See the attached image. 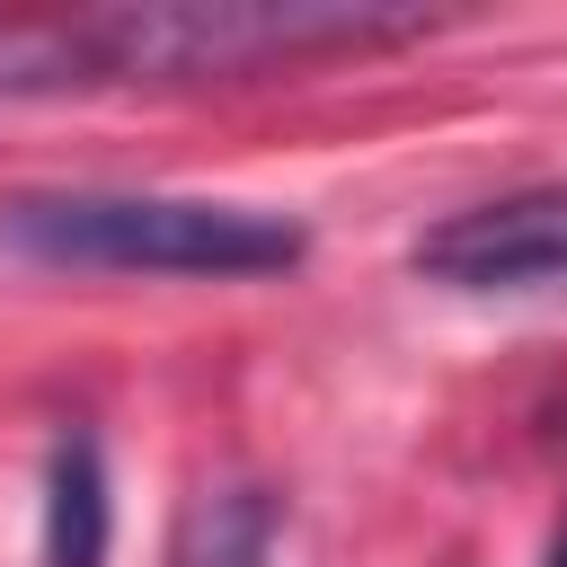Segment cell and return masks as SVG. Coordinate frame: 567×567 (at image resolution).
Returning <instances> with one entry per match:
<instances>
[{
	"mask_svg": "<svg viewBox=\"0 0 567 567\" xmlns=\"http://www.w3.org/2000/svg\"><path fill=\"white\" fill-rule=\"evenodd\" d=\"M549 567H567V523H558V540H549Z\"/></svg>",
	"mask_w": 567,
	"mask_h": 567,
	"instance_id": "8992f818",
	"label": "cell"
},
{
	"mask_svg": "<svg viewBox=\"0 0 567 567\" xmlns=\"http://www.w3.org/2000/svg\"><path fill=\"white\" fill-rule=\"evenodd\" d=\"M97 558H106V461L89 434H62L44 470V567H97Z\"/></svg>",
	"mask_w": 567,
	"mask_h": 567,
	"instance_id": "5b68a950",
	"label": "cell"
},
{
	"mask_svg": "<svg viewBox=\"0 0 567 567\" xmlns=\"http://www.w3.org/2000/svg\"><path fill=\"white\" fill-rule=\"evenodd\" d=\"M416 9H346V0H133L80 18H0V97L62 89H133V80H239L266 62H301L328 44H399L425 35Z\"/></svg>",
	"mask_w": 567,
	"mask_h": 567,
	"instance_id": "6da1fadb",
	"label": "cell"
},
{
	"mask_svg": "<svg viewBox=\"0 0 567 567\" xmlns=\"http://www.w3.org/2000/svg\"><path fill=\"white\" fill-rule=\"evenodd\" d=\"M0 248H18L35 266H80V275H275L310 239H301V221L257 213V204L62 186V195H9Z\"/></svg>",
	"mask_w": 567,
	"mask_h": 567,
	"instance_id": "7a4b0ae2",
	"label": "cell"
},
{
	"mask_svg": "<svg viewBox=\"0 0 567 567\" xmlns=\"http://www.w3.org/2000/svg\"><path fill=\"white\" fill-rule=\"evenodd\" d=\"M168 567H275V496L257 478H195L168 532Z\"/></svg>",
	"mask_w": 567,
	"mask_h": 567,
	"instance_id": "277c9868",
	"label": "cell"
},
{
	"mask_svg": "<svg viewBox=\"0 0 567 567\" xmlns=\"http://www.w3.org/2000/svg\"><path fill=\"white\" fill-rule=\"evenodd\" d=\"M408 266L425 284H452V292H540V284H567V186H523V195H496V204H470L452 221H434Z\"/></svg>",
	"mask_w": 567,
	"mask_h": 567,
	"instance_id": "3957f363",
	"label": "cell"
}]
</instances>
